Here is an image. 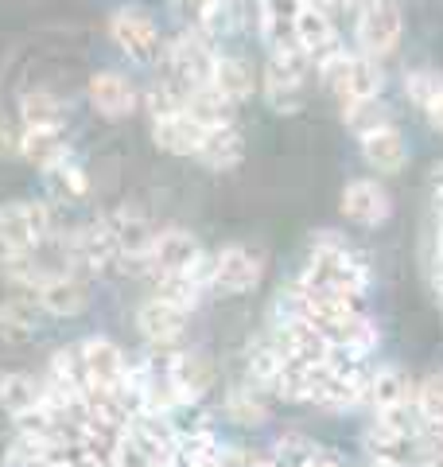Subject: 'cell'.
Segmentation results:
<instances>
[{
  "label": "cell",
  "instance_id": "836d02e7",
  "mask_svg": "<svg viewBox=\"0 0 443 467\" xmlns=\"http://www.w3.org/2000/svg\"><path fill=\"white\" fill-rule=\"evenodd\" d=\"M55 269H47L36 254H5L0 250V276L12 285V288H24V292H36L43 281H47Z\"/></svg>",
  "mask_w": 443,
  "mask_h": 467
},
{
  "label": "cell",
  "instance_id": "7a4b0ae2",
  "mask_svg": "<svg viewBox=\"0 0 443 467\" xmlns=\"http://www.w3.org/2000/svg\"><path fill=\"white\" fill-rule=\"evenodd\" d=\"M312 58L300 47H276L264 58L261 70V94L276 113H295L304 101V82L312 75Z\"/></svg>",
  "mask_w": 443,
  "mask_h": 467
},
{
  "label": "cell",
  "instance_id": "d590c367",
  "mask_svg": "<svg viewBox=\"0 0 443 467\" xmlns=\"http://www.w3.org/2000/svg\"><path fill=\"white\" fill-rule=\"evenodd\" d=\"M245 370H249V386H257L264 393V389H273L280 370H284V355L276 350L273 339H257L245 355Z\"/></svg>",
  "mask_w": 443,
  "mask_h": 467
},
{
  "label": "cell",
  "instance_id": "e0dca14e",
  "mask_svg": "<svg viewBox=\"0 0 443 467\" xmlns=\"http://www.w3.org/2000/svg\"><path fill=\"white\" fill-rule=\"evenodd\" d=\"M343 214L358 226H381L393 214V199L377 180H350L343 187Z\"/></svg>",
  "mask_w": 443,
  "mask_h": 467
},
{
  "label": "cell",
  "instance_id": "603a6c76",
  "mask_svg": "<svg viewBox=\"0 0 443 467\" xmlns=\"http://www.w3.org/2000/svg\"><path fill=\"white\" fill-rule=\"evenodd\" d=\"M358 144H362V160L381 175H393V171H401L408 164V140L397 125L377 129V133L362 137Z\"/></svg>",
  "mask_w": 443,
  "mask_h": 467
},
{
  "label": "cell",
  "instance_id": "8fae6325",
  "mask_svg": "<svg viewBox=\"0 0 443 467\" xmlns=\"http://www.w3.org/2000/svg\"><path fill=\"white\" fill-rule=\"evenodd\" d=\"M164 378L175 405H202V398L214 386V367L199 350H175L164 358Z\"/></svg>",
  "mask_w": 443,
  "mask_h": 467
},
{
  "label": "cell",
  "instance_id": "7c38bea8",
  "mask_svg": "<svg viewBox=\"0 0 443 467\" xmlns=\"http://www.w3.org/2000/svg\"><path fill=\"white\" fill-rule=\"evenodd\" d=\"M206 261L199 238L183 226H168L156 234L152 245V261H148V273L152 276H175V273H195Z\"/></svg>",
  "mask_w": 443,
  "mask_h": 467
},
{
  "label": "cell",
  "instance_id": "484cf974",
  "mask_svg": "<svg viewBox=\"0 0 443 467\" xmlns=\"http://www.w3.org/2000/svg\"><path fill=\"white\" fill-rule=\"evenodd\" d=\"M39 405H43V382L32 374H5L0 378V409L12 417V420H24V417H32L39 413Z\"/></svg>",
  "mask_w": 443,
  "mask_h": 467
},
{
  "label": "cell",
  "instance_id": "ab89813d",
  "mask_svg": "<svg viewBox=\"0 0 443 467\" xmlns=\"http://www.w3.org/2000/svg\"><path fill=\"white\" fill-rule=\"evenodd\" d=\"M439 90H443V82H439V75H432V70H412V75H405V94L417 101L420 109H424Z\"/></svg>",
  "mask_w": 443,
  "mask_h": 467
},
{
  "label": "cell",
  "instance_id": "f6af8a7d",
  "mask_svg": "<svg viewBox=\"0 0 443 467\" xmlns=\"http://www.w3.org/2000/svg\"><path fill=\"white\" fill-rule=\"evenodd\" d=\"M180 5H187V8H195V12H199V8L206 5V0H180Z\"/></svg>",
  "mask_w": 443,
  "mask_h": 467
},
{
  "label": "cell",
  "instance_id": "3957f363",
  "mask_svg": "<svg viewBox=\"0 0 443 467\" xmlns=\"http://www.w3.org/2000/svg\"><path fill=\"white\" fill-rule=\"evenodd\" d=\"M214 63H218V47L199 32V27H187V32L168 39L164 51H160V67H164V75L191 86V90L211 82Z\"/></svg>",
  "mask_w": 443,
  "mask_h": 467
},
{
  "label": "cell",
  "instance_id": "d6986e66",
  "mask_svg": "<svg viewBox=\"0 0 443 467\" xmlns=\"http://www.w3.org/2000/svg\"><path fill=\"white\" fill-rule=\"evenodd\" d=\"M307 0H257V36L269 51L295 47V20Z\"/></svg>",
  "mask_w": 443,
  "mask_h": 467
},
{
  "label": "cell",
  "instance_id": "60d3db41",
  "mask_svg": "<svg viewBox=\"0 0 443 467\" xmlns=\"http://www.w3.org/2000/svg\"><path fill=\"white\" fill-rule=\"evenodd\" d=\"M218 467H273V460L261 456L253 448H242V444H222Z\"/></svg>",
  "mask_w": 443,
  "mask_h": 467
},
{
  "label": "cell",
  "instance_id": "4316f807",
  "mask_svg": "<svg viewBox=\"0 0 443 467\" xmlns=\"http://www.w3.org/2000/svg\"><path fill=\"white\" fill-rule=\"evenodd\" d=\"M242 156H245L242 129L226 125V129H211V133H206V140H202V149H199L195 160H202L211 171H230V168L242 164Z\"/></svg>",
  "mask_w": 443,
  "mask_h": 467
},
{
  "label": "cell",
  "instance_id": "d6a6232c",
  "mask_svg": "<svg viewBox=\"0 0 443 467\" xmlns=\"http://www.w3.org/2000/svg\"><path fill=\"white\" fill-rule=\"evenodd\" d=\"M343 125L362 140V137H369V133H377V129L393 125V113H389V106H386L381 98H369V101H343Z\"/></svg>",
  "mask_w": 443,
  "mask_h": 467
},
{
  "label": "cell",
  "instance_id": "f546056e",
  "mask_svg": "<svg viewBox=\"0 0 443 467\" xmlns=\"http://www.w3.org/2000/svg\"><path fill=\"white\" fill-rule=\"evenodd\" d=\"M47 386L63 389V393H74V398H82L90 382H86V367H82V350L78 343L74 347H58L51 355V367H47V378H43Z\"/></svg>",
  "mask_w": 443,
  "mask_h": 467
},
{
  "label": "cell",
  "instance_id": "74e56055",
  "mask_svg": "<svg viewBox=\"0 0 443 467\" xmlns=\"http://www.w3.org/2000/svg\"><path fill=\"white\" fill-rule=\"evenodd\" d=\"M238 24H242V16H238V5H233V0H206V5L199 8V24L195 27L211 43H218V39H226Z\"/></svg>",
  "mask_w": 443,
  "mask_h": 467
},
{
  "label": "cell",
  "instance_id": "9c48e42d",
  "mask_svg": "<svg viewBox=\"0 0 443 467\" xmlns=\"http://www.w3.org/2000/svg\"><path fill=\"white\" fill-rule=\"evenodd\" d=\"M264 276V254L253 245H226L211 257V288L222 296H242L253 292Z\"/></svg>",
  "mask_w": 443,
  "mask_h": 467
},
{
  "label": "cell",
  "instance_id": "b9f144b4",
  "mask_svg": "<svg viewBox=\"0 0 443 467\" xmlns=\"http://www.w3.org/2000/svg\"><path fill=\"white\" fill-rule=\"evenodd\" d=\"M300 467H346V463H343V460H338V456H335V451H331V448H319V444H315L312 451H307V460H304Z\"/></svg>",
  "mask_w": 443,
  "mask_h": 467
},
{
  "label": "cell",
  "instance_id": "1f68e13d",
  "mask_svg": "<svg viewBox=\"0 0 443 467\" xmlns=\"http://www.w3.org/2000/svg\"><path fill=\"white\" fill-rule=\"evenodd\" d=\"M20 125L43 129V125H67V101L51 90H27L20 98Z\"/></svg>",
  "mask_w": 443,
  "mask_h": 467
},
{
  "label": "cell",
  "instance_id": "cb8c5ba5",
  "mask_svg": "<svg viewBox=\"0 0 443 467\" xmlns=\"http://www.w3.org/2000/svg\"><path fill=\"white\" fill-rule=\"evenodd\" d=\"M386 90V75H381V63L377 58H366L354 51L350 63H346V75L338 78L335 94L338 101H369V98H381Z\"/></svg>",
  "mask_w": 443,
  "mask_h": 467
},
{
  "label": "cell",
  "instance_id": "f35d334b",
  "mask_svg": "<svg viewBox=\"0 0 443 467\" xmlns=\"http://www.w3.org/2000/svg\"><path fill=\"white\" fill-rule=\"evenodd\" d=\"M417 420L420 425H443V370L428 374L417 386Z\"/></svg>",
  "mask_w": 443,
  "mask_h": 467
},
{
  "label": "cell",
  "instance_id": "52a82bcc",
  "mask_svg": "<svg viewBox=\"0 0 443 467\" xmlns=\"http://www.w3.org/2000/svg\"><path fill=\"white\" fill-rule=\"evenodd\" d=\"M405 32V20H401V8L397 0H366L358 8V24H354V43H358V55L366 58H386L397 51Z\"/></svg>",
  "mask_w": 443,
  "mask_h": 467
},
{
  "label": "cell",
  "instance_id": "277c9868",
  "mask_svg": "<svg viewBox=\"0 0 443 467\" xmlns=\"http://www.w3.org/2000/svg\"><path fill=\"white\" fill-rule=\"evenodd\" d=\"M58 254L67 261V273H74V276H94V273H106L109 265H117V245L106 226V214H98L94 223L74 226L67 238L58 242Z\"/></svg>",
  "mask_w": 443,
  "mask_h": 467
},
{
  "label": "cell",
  "instance_id": "6da1fadb",
  "mask_svg": "<svg viewBox=\"0 0 443 467\" xmlns=\"http://www.w3.org/2000/svg\"><path fill=\"white\" fill-rule=\"evenodd\" d=\"M295 285L307 292H327V296H346V300H362L374 276H369L366 257L335 230H319L312 238V250Z\"/></svg>",
  "mask_w": 443,
  "mask_h": 467
},
{
  "label": "cell",
  "instance_id": "e575fe53",
  "mask_svg": "<svg viewBox=\"0 0 443 467\" xmlns=\"http://www.w3.org/2000/svg\"><path fill=\"white\" fill-rule=\"evenodd\" d=\"M187 94H191V86L175 82V78H168V75H160V78L144 90V109L152 113V121H164V117L183 113Z\"/></svg>",
  "mask_w": 443,
  "mask_h": 467
},
{
  "label": "cell",
  "instance_id": "7402d4cb",
  "mask_svg": "<svg viewBox=\"0 0 443 467\" xmlns=\"http://www.w3.org/2000/svg\"><path fill=\"white\" fill-rule=\"evenodd\" d=\"M211 86L226 98V101H245V98H253L261 90V78H257V70L249 58L242 55H218V63H214V75H211Z\"/></svg>",
  "mask_w": 443,
  "mask_h": 467
},
{
  "label": "cell",
  "instance_id": "7bdbcfd3",
  "mask_svg": "<svg viewBox=\"0 0 443 467\" xmlns=\"http://www.w3.org/2000/svg\"><path fill=\"white\" fill-rule=\"evenodd\" d=\"M0 156H20V129L0 121Z\"/></svg>",
  "mask_w": 443,
  "mask_h": 467
},
{
  "label": "cell",
  "instance_id": "ee69618b",
  "mask_svg": "<svg viewBox=\"0 0 443 467\" xmlns=\"http://www.w3.org/2000/svg\"><path fill=\"white\" fill-rule=\"evenodd\" d=\"M424 117H428V125H432L436 133H443V90L424 106Z\"/></svg>",
  "mask_w": 443,
  "mask_h": 467
},
{
  "label": "cell",
  "instance_id": "8992f818",
  "mask_svg": "<svg viewBox=\"0 0 443 467\" xmlns=\"http://www.w3.org/2000/svg\"><path fill=\"white\" fill-rule=\"evenodd\" d=\"M51 238V211L43 202H0V250L5 254H36Z\"/></svg>",
  "mask_w": 443,
  "mask_h": 467
},
{
  "label": "cell",
  "instance_id": "9a60e30c",
  "mask_svg": "<svg viewBox=\"0 0 443 467\" xmlns=\"http://www.w3.org/2000/svg\"><path fill=\"white\" fill-rule=\"evenodd\" d=\"M86 98H90V106L106 117V121H121V117L137 113V86H132V78H125L121 70H98V75H90V82H86Z\"/></svg>",
  "mask_w": 443,
  "mask_h": 467
},
{
  "label": "cell",
  "instance_id": "2e32d148",
  "mask_svg": "<svg viewBox=\"0 0 443 467\" xmlns=\"http://www.w3.org/2000/svg\"><path fill=\"white\" fill-rule=\"evenodd\" d=\"M417 401V382L401 370L393 367V362H386V367H374L366 374V401L374 413H389V409H405Z\"/></svg>",
  "mask_w": 443,
  "mask_h": 467
},
{
  "label": "cell",
  "instance_id": "5bb4252c",
  "mask_svg": "<svg viewBox=\"0 0 443 467\" xmlns=\"http://www.w3.org/2000/svg\"><path fill=\"white\" fill-rule=\"evenodd\" d=\"M32 296L43 308V316H55V319H74L90 308V288H86L82 276H74L67 269H55Z\"/></svg>",
  "mask_w": 443,
  "mask_h": 467
},
{
  "label": "cell",
  "instance_id": "4dcf8cb0",
  "mask_svg": "<svg viewBox=\"0 0 443 467\" xmlns=\"http://www.w3.org/2000/svg\"><path fill=\"white\" fill-rule=\"evenodd\" d=\"M222 409H226V420H233V425H242V429H261L264 420H269V401H264V393L257 386L226 389Z\"/></svg>",
  "mask_w": 443,
  "mask_h": 467
},
{
  "label": "cell",
  "instance_id": "4fadbf2b",
  "mask_svg": "<svg viewBox=\"0 0 443 467\" xmlns=\"http://www.w3.org/2000/svg\"><path fill=\"white\" fill-rule=\"evenodd\" d=\"M78 350H82V367H86V382H90V389L125 386L129 355L109 339V335H90V339L78 343Z\"/></svg>",
  "mask_w": 443,
  "mask_h": 467
},
{
  "label": "cell",
  "instance_id": "83f0119b",
  "mask_svg": "<svg viewBox=\"0 0 443 467\" xmlns=\"http://www.w3.org/2000/svg\"><path fill=\"white\" fill-rule=\"evenodd\" d=\"M183 113H187L195 125H202L206 133H211V129H226V125H233V101L222 98L211 82H206V86H195V90L187 94Z\"/></svg>",
  "mask_w": 443,
  "mask_h": 467
},
{
  "label": "cell",
  "instance_id": "ffe728a7",
  "mask_svg": "<svg viewBox=\"0 0 443 467\" xmlns=\"http://www.w3.org/2000/svg\"><path fill=\"white\" fill-rule=\"evenodd\" d=\"M20 156L27 164H36L39 171L58 168L63 160H70V137L67 125H43V129H24L20 125Z\"/></svg>",
  "mask_w": 443,
  "mask_h": 467
},
{
  "label": "cell",
  "instance_id": "5b68a950",
  "mask_svg": "<svg viewBox=\"0 0 443 467\" xmlns=\"http://www.w3.org/2000/svg\"><path fill=\"white\" fill-rule=\"evenodd\" d=\"M276 350L284 355V362H295V367H327V362L338 358L335 343L323 335L319 327H312L300 316H276L273 312V335Z\"/></svg>",
  "mask_w": 443,
  "mask_h": 467
},
{
  "label": "cell",
  "instance_id": "30bf717a",
  "mask_svg": "<svg viewBox=\"0 0 443 467\" xmlns=\"http://www.w3.org/2000/svg\"><path fill=\"white\" fill-rule=\"evenodd\" d=\"M109 39L132 58V63H144V67L156 63L160 51H164L160 27L144 8H117L109 16Z\"/></svg>",
  "mask_w": 443,
  "mask_h": 467
},
{
  "label": "cell",
  "instance_id": "f1b7e54d",
  "mask_svg": "<svg viewBox=\"0 0 443 467\" xmlns=\"http://www.w3.org/2000/svg\"><path fill=\"white\" fill-rule=\"evenodd\" d=\"M43 331V308L36 304V296H12L0 304V335L5 339H36Z\"/></svg>",
  "mask_w": 443,
  "mask_h": 467
},
{
  "label": "cell",
  "instance_id": "8d00e7d4",
  "mask_svg": "<svg viewBox=\"0 0 443 467\" xmlns=\"http://www.w3.org/2000/svg\"><path fill=\"white\" fill-rule=\"evenodd\" d=\"M43 180H47V192L58 199V202H74V199H86V192H90V180H86V171L78 160H63L58 168L43 171Z\"/></svg>",
  "mask_w": 443,
  "mask_h": 467
},
{
  "label": "cell",
  "instance_id": "ac0fdd59",
  "mask_svg": "<svg viewBox=\"0 0 443 467\" xmlns=\"http://www.w3.org/2000/svg\"><path fill=\"white\" fill-rule=\"evenodd\" d=\"M187 319H191V312L175 308V304L160 300V296H148L140 308H137V327H140V335H144V339L152 343V347H171V343H180L183 331H187Z\"/></svg>",
  "mask_w": 443,
  "mask_h": 467
},
{
  "label": "cell",
  "instance_id": "d4e9b609",
  "mask_svg": "<svg viewBox=\"0 0 443 467\" xmlns=\"http://www.w3.org/2000/svg\"><path fill=\"white\" fill-rule=\"evenodd\" d=\"M152 140L160 152H171V156H199L202 140H206V129L195 125L187 113H175L164 117V121H152Z\"/></svg>",
  "mask_w": 443,
  "mask_h": 467
},
{
  "label": "cell",
  "instance_id": "ba28073f",
  "mask_svg": "<svg viewBox=\"0 0 443 467\" xmlns=\"http://www.w3.org/2000/svg\"><path fill=\"white\" fill-rule=\"evenodd\" d=\"M106 226L113 234V245H117V265L125 273H148V261H152V245H156V226L152 218L140 214V211H109L106 214Z\"/></svg>",
  "mask_w": 443,
  "mask_h": 467
},
{
  "label": "cell",
  "instance_id": "44dd1931",
  "mask_svg": "<svg viewBox=\"0 0 443 467\" xmlns=\"http://www.w3.org/2000/svg\"><path fill=\"white\" fill-rule=\"evenodd\" d=\"M295 47L312 58V67L319 63V58H327L331 51L343 47V43H338V27L331 20V12H323L315 5H304L300 20H295Z\"/></svg>",
  "mask_w": 443,
  "mask_h": 467
}]
</instances>
